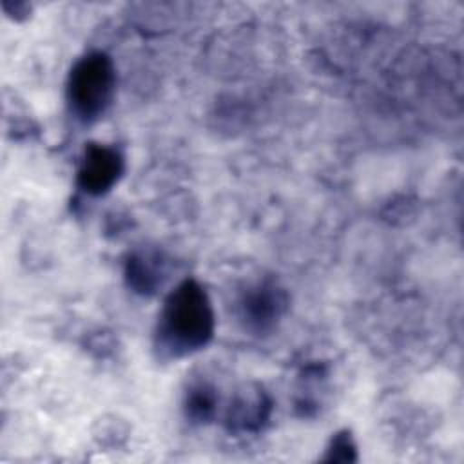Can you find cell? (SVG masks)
<instances>
[{"mask_svg":"<svg viewBox=\"0 0 464 464\" xmlns=\"http://www.w3.org/2000/svg\"><path fill=\"white\" fill-rule=\"evenodd\" d=\"M326 462H355L357 460V446L348 430L337 431L326 448L323 457Z\"/></svg>","mask_w":464,"mask_h":464,"instance_id":"cell-8","label":"cell"},{"mask_svg":"<svg viewBox=\"0 0 464 464\" xmlns=\"http://www.w3.org/2000/svg\"><path fill=\"white\" fill-rule=\"evenodd\" d=\"M218 388L207 379H194L183 393V413L192 424H208L218 415Z\"/></svg>","mask_w":464,"mask_h":464,"instance_id":"cell-7","label":"cell"},{"mask_svg":"<svg viewBox=\"0 0 464 464\" xmlns=\"http://www.w3.org/2000/svg\"><path fill=\"white\" fill-rule=\"evenodd\" d=\"M216 332V312L207 290L196 279L181 281L163 301L154 352L161 361H176L205 348Z\"/></svg>","mask_w":464,"mask_h":464,"instance_id":"cell-1","label":"cell"},{"mask_svg":"<svg viewBox=\"0 0 464 464\" xmlns=\"http://www.w3.org/2000/svg\"><path fill=\"white\" fill-rule=\"evenodd\" d=\"M2 9L11 16V18H24L31 13V5L25 4V2H7L4 0L2 2Z\"/></svg>","mask_w":464,"mask_h":464,"instance_id":"cell-9","label":"cell"},{"mask_svg":"<svg viewBox=\"0 0 464 464\" xmlns=\"http://www.w3.org/2000/svg\"><path fill=\"white\" fill-rule=\"evenodd\" d=\"M272 410L270 393L257 382H246L234 392L223 422L230 435H254L270 422Z\"/></svg>","mask_w":464,"mask_h":464,"instance_id":"cell-5","label":"cell"},{"mask_svg":"<svg viewBox=\"0 0 464 464\" xmlns=\"http://www.w3.org/2000/svg\"><path fill=\"white\" fill-rule=\"evenodd\" d=\"M125 172V156L114 145L89 143L76 170V187L87 196L107 194Z\"/></svg>","mask_w":464,"mask_h":464,"instance_id":"cell-4","label":"cell"},{"mask_svg":"<svg viewBox=\"0 0 464 464\" xmlns=\"http://www.w3.org/2000/svg\"><path fill=\"white\" fill-rule=\"evenodd\" d=\"M116 94V69L103 51H89L74 62L65 83L71 114L83 125L98 121Z\"/></svg>","mask_w":464,"mask_h":464,"instance_id":"cell-2","label":"cell"},{"mask_svg":"<svg viewBox=\"0 0 464 464\" xmlns=\"http://www.w3.org/2000/svg\"><path fill=\"white\" fill-rule=\"evenodd\" d=\"M167 257L154 248L134 250L127 256L123 277L127 286L140 295L150 297L158 294L167 279Z\"/></svg>","mask_w":464,"mask_h":464,"instance_id":"cell-6","label":"cell"},{"mask_svg":"<svg viewBox=\"0 0 464 464\" xmlns=\"http://www.w3.org/2000/svg\"><path fill=\"white\" fill-rule=\"evenodd\" d=\"M290 304L288 292L272 277L246 285L236 301V315L243 330L252 335L272 334Z\"/></svg>","mask_w":464,"mask_h":464,"instance_id":"cell-3","label":"cell"}]
</instances>
